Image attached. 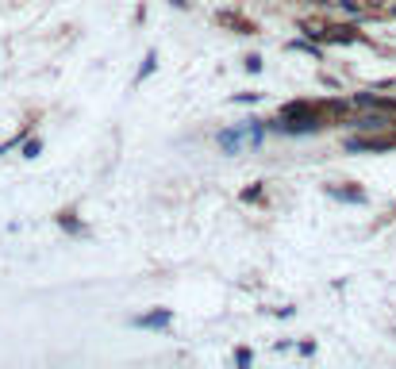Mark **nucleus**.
Returning <instances> with one entry per match:
<instances>
[{"label":"nucleus","mask_w":396,"mask_h":369,"mask_svg":"<svg viewBox=\"0 0 396 369\" xmlns=\"http://www.w3.org/2000/svg\"><path fill=\"white\" fill-rule=\"evenodd\" d=\"M350 127H358V131H385V127H393V116H358L350 119Z\"/></svg>","instance_id":"nucleus-3"},{"label":"nucleus","mask_w":396,"mask_h":369,"mask_svg":"<svg viewBox=\"0 0 396 369\" xmlns=\"http://www.w3.org/2000/svg\"><path fill=\"white\" fill-rule=\"evenodd\" d=\"M251 361H254V350H246V346L235 350V366H251Z\"/></svg>","instance_id":"nucleus-12"},{"label":"nucleus","mask_w":396,"mask_h":369,"mask_svg":"<svg viewBox=\"0 0 396 369\" xmlns=\"http://www.w3.org/2000/svg\"><path fill=\"white\" fill-rule=\"evenodd\" d=\"M216 20H220V23H227V27H235L239 35H254V31H258L251 20H242V16H235V12H220Z\"/></svg>","instance_id":"nucleus-4"},{"label":"nucleus","mask_w":396,"mask_h":369,"mask_svg":"<svg viewBox=\"0 0 396 369\" xmlns=\"http://www.w3.org/2000/svg\"><path fill=\"white\" fill-rule=\"evenodd\" d=\"M393 146H396V139H388V135H350L342 143V150L347 154H385Z\"/></svg>","instance_id":"nucleus-1"},{"label":"nucleus","mask_w":396,"mask_h":369,"mask_svg":"<svg viewBox=\"0 0 396 369\" xmlns=\"http://www.w3.org/2000/svg\"><path fill=\"white\" fill-rule=\"evenodd\" d=\"M39 154H43L39 139H23V158H39Z\"/></svg>","instance_id":"nucleus-9"},{"label":"nucleus","mask_w":396,"mask_h":369,"mask_svg":"<svg viewBox=\"0 0 396 369\" xmlns=\"http://www.w3.org/2000/svg\"><path fill=\"white\" fill-rule=\"evenodd\" d=\"M154 66H158V58H154V54H146V58H143V66H139V81H146V78H150V73H154Z\"/></svg>","instance_id":"nucleus-11"},{"label":"nucleus","mask_w":396,"mask_h":369,"mask_svg":"<svg viewBox=\"0 0 396 369\" xmlns=\"http://www.w3.org/2000/svg\"><path fill=\"white\" fill-rule=\"evenodd\" d=\"M242 135H246L242 127H227V131H220V146L227 150V154H235V150H239V139H242Z\"/></svg>","instance_id":"nucleus-7"},{"label":"nucleus","mask_w":396,"mask_h":369,"mask_svg":"<svg viewBox=\"0 0 396 369\" xmlns=\"http://www.w3.org/2000/svg\"><path fill=\"white\" fill-rule=\"evenodd\" d=\"M254 100H258V93H239V97H235V104H254Z\"/></svg>","instance_id":"nucleus-15"},{"label":"nucleus","mask_w":396,"mask_h":369,"mask_svg":"<svg viewBox=\"0 0 396 369\" xmlns=\"http://www.w3.org/2000/svg\"><path fill=\"white\" fill-rule=\"evenodd\" d=\"M58 227H66L69 235H85V224H81L73 212H62V215H58Z\"/></svg>","instance_id":"nucleus-8"},{"label":"nucleus","mask_w":396,"mask_h":369,"mask_svg":"<svg viewBox=\"0 0 396 369\" xmlns=\"http://www.w3.org/2000/svg\"><path fill=\"white\" fill-rule=\"evenodd\" d=\"M292 50H300V54H312V58H323V50H319V47H312V43H304V39H296V43H292Z\"/></svg>","instance_id":"nucleus-10"},{"label":"nucleus","mask_w":396,"mask_h":369,"mask_svg":"<svg viewBox=\"0 0 396 369\" xmlns=\"http://www.w3.org/2000/svg\"><path fill=\"white\" fill-rule=\"evenodd\" d=\"M242 200L251 204V200H261V184H254V189H242Z\"/></svg>","instance_id":"nucleus-14"},{"label":"nucleus","mask_w":396,"mask_h":369,"mask_svg":"<svg viewBox=\"0 0 396 369\" xmlns=\"http://www.w3.org/2000/svg\"><path fill=\"white\" fill-rule=\"evenodd\" d=\"M323 39H327V43H358L362 35H358L354 27H327V31H323Z\"/></svg>","instance_id":"nucleus-6"},{"label":"nucleus","mask_w":396,"mask_h":369,"mask_svg":"<svg viewBox=\"0 0 396 369\" xmlns=\"http://www.w3.org/2000/svg\"><path fill=\"white\" fill-rule=\"evenodd\" d=\"M338 8L342 12H350V16H358V12H362V4H358V0H335Z\"/></svg>","instance_id":"nucleus-13"},{"label":"nucleus","mask_w":396,"mask_h":369,"mask_svg":"<svg viewBox=\"0 0 396 369\" xmlns=\"http://www.w3.org/2000/svg\"><path fill=\"white\" fill-rule=\"evenodd\" d=\"M327 196L347 200V204H366V193H362V189H338V184H327Z\"/></svg>","instance_id":"nucleus-5"},{"label":"nucleus","mask_w":396,"mask_h":369,"mask_svg":"<svg viewBox=\"0 0 396 369\" xmlns=\"http://www.w3.org/2000/svg\"><path fill=\"white\" fill-rule=\"evenodd\" d=\"M170 323H174V311L158 308V311H146V316H135L131 327H139V331H162V327H170Z\"/></svg>","instance_id":"nucleus-2"},{"label":"nucleus","mask_w":396,"mask_h":369,"mask_svg":"<svg viewBox=\"0 0 396 369\" xmlns=\"http://www.w3.org/2000/svg\"><path fill=\"white\" fill-rule=\"evenodd\" d=\"M246 69H251V73H258V69H261V58H258V54H251V58H246Z\"/></svg>","instance_id":"nucleus-16"},{"label":"nucleus","mask_w":396,"mask_h":369,"mask_svg":"<svg viewBox=\"0 0 396 369\" xmlns=\"http://www.w3.org/2000/svg\"><path fill=\"white\" fill-rule=\"evenodd\" d=\"M393 16H396V8H393Z\"/></svg>","instance_id":"nucleus-19"},{"label":"nucleus","mask_w":396,"mask_h":369,"mask_svg":"<svg viewBox=\"0 0 396 369\" xmlns=\"http://www.w3.org/2000/svg\"><path fill=\"white\" fill-rule=\"evenodd\" d=\"M170 4H174V8H185V4H189V0H170Z\"/></svg>","instance_id":"nucleus-17"},{"label":"nucleus","mask_w":396,"mask_h":369,"mask_svg":"<svg viewBox=\"0 0 396 369\" xmlns=\"http://www.w3.org/2000/svg\"><path fill=\"white\" fill-rule=\"evenodd\" d=\"M316 4H331V0H316Z\"/></svg>","instance_id":"nucleus-18"}]
</instances>
